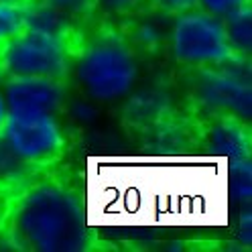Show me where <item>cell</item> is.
Here are the masks:
<instances>
[{
    "instance_id": "3",
    "label": "cell",
    "mask_w": 252,
    "mask_h": 252,
    "mask_svg": "<svg viewBox=\"0 0 252 252\" xmlns=\"http://www.w3.org/2000/svg\"><path fill=\"white\" fill-rule=\"evenodd\" d=\"M71 73L90 100L118 102L136 88L138 53L122 31L100 27L77 39Z\"/></svg>"
},
{
    "instance_id": "21",
    "label": "cell",
    "mask_w": 252,
    "mask_h": 252,
    "mask_svg": "<svg viewBox=\"0 0 252 252\" xmlns=\"http://www.w3.org/2000/svg\"><path fill=\"white\" fill-rule=\"evenodd\" d=\"M71 116L82 124H90L92 120H96V108H94L88 100L75 102V104H71Z\"/></svg>"
},
{
    "instance_id": "6",
    "label": "cell",
    "mask_w": 252,
    "mask_h": 252,
    "mask_svg": "<svg viewBox=\"0 0 252 252\" xmlns=\"http://www.w3.org/2000/svg\"><path fill=\"white\" fill-rule=\"evenodd\" d=\"M75 43L23 29L19 35L0 45L6 77H51L67 82L71 75Z\"/></svg>"
},
{
    "instance_id": "20",
    "label": "cell",
    "mask_w": 252,
    "mask_h": 252,
    "mask_svg": "<svg viewBox=\"0 0 252 252\" xmlns=\"http://www.w3.org/2000/svg\"><path fill=\"white\" fill-rule=\"evenodd\" d=\"M147 4H151L153 10L163 14V17H175L179 12L195 8L197 0H147Z\"/></svg>"
},
{
    "instance_id": "16",
    "label": "cell",
    "mask_w": 252,
    "mask_h": 252,
    "mask_svg": "<svg viewBox=\"0 0 252 252\" xmlns=\"http://www.w3.org/2000/svg\"><path fill=\"white\" fill-rule=\"evenodd\" d=\"M51 2L67 14V17L80 27L82 23L92 21L98 10V0H51Z\"/></svg>"
},
{
    "instance_id": "8",
    "label": "cell",
    "mask_w": 252,
    "mask_h": 252,
    "mask_svg": "<svg viewBox=\"0 0 252 252\" xmlns=\"http://www.w3.org/2000/svg\"><path fill=\"white\" fill-rule=\"evenodd\" d=\"M10 110L57 112L67 102V82L51 77H6L0 86Z\"/></svg>"
},
{
    "instance_id": "17",
    "label": "cell",
    "mask_w": 252,
    "mask_h": 252,
    "mask_svg": "<svg viewBox=\"0 0 252 252\" xmlns=\"http://www.w3.org/2000/svg\"><path fill=\"white\" fill-rule=\"evenodd\" d=\"M232 230L236 236V242L242 248H250V244H252V210H250V206L236 208Z\"/></svg>"
},
{
    "instance_id": "7",
    "label": "cell",
    "mask_w": 252,
    "mask_h": 252,
    "mask_svg": "<svg viewBox=\"0 0 252 252\" xmlns=\"http://www.w3.org/2000/svg\"><path fill=\"white\" fill-rule=\"evenodd\" d=\"M191 94L195 104L210 116L232 114L250 120L252 82L248 57H236L220 65L193 69Z\"/></svg>"
},
{
    "instance_id": "13",
    "label": "cell",
    "mask_w": 252,
    "mask_h": 252,
    "mask_svg": "<svg viewBox=\"0 0 252 252\" xmlns=\"http://www.w3.org/2000/svg\"><path fill=\"white\" fill-rule=\"evenodd\" d=\"M222 21L226 25L232 47L240 55L250 57V51H252V6L246 4L236 12L228 14Z\"/></svg>"
},
{
    "instance_id": "10",
    "label": "cell",
    "mask_w": 252,
    "mask_h": 252,
    "mask_svg": "<svg viewBox=\"0 0 252 252\" xmlns=\"http://www.w3.org/2000/svg\"><path fill=\"white\" fill-rule=\"evenodd\" d=\"M25 29H35L71 43H77V39H80L77 25L63 10H59L51 0H29V2H25Z\"/></svg>"
},
{
    "instance_id": "22",
    "label": "cell",
    "mask_w": 252,
    "mask_h": 252,
    "mask_svg": "<svg viewBox=\"0 0 252 252\" xmlns=\"http://www.w3.org/2000/svg\"><path fill=\"white\" fill-rule=\"evenodd\" d=\"M10 195H12V189L0 185V228L4 226V220H6V214H8Z\"/></svg>"
},
{
    "instance_id": "23",
    "label": "cell",
    "mask_w": 252,
    "mask_h": 252,
    "mask_svg": "<svg viewBox=\"0 0 252 252\" xmlns=\"http://www.w3.org/2000/svg\"><path fill=\"white\" fill-rule=\"evenodd\" d=\"M8 112H10L8 102H6V98H4L2 90H0V132H2V126H4V122H6V116H8Z\"/></svg>"
},
{
    "instance_id": "15",
    "label": "cell",
    "mask_w": 252,
    "mask_h": 252,
    "mask_svg": "<svg viewBox=\"0 0 252 252\" xmlns=\"http://www.w3.org/2000/svg\"><path fill=\"white\" fill-rule=\"evenodd\" d=\"M25 29V4L0 0V45L19 35Z\"/></svg>"
},
{
    "instance_id": "19",
    "label": "cell",
    "mask_w": 252,
    "mask_h": 252,
    "mask_svg": "<svg viewBox=\"0 0 252 252\" xmlns=\"http://www.w3.org/2000/svg\"><path fill=\"white\" fill-rule=\"evenodd\" d=\"M147 4V0H98V10H106L114 17H130Z\"/></svg>"
},
{
    "instance_id": "25",
    "label": "cell",
    "mask_w": 252,
    "mask_h": 252,
    "mask_svg": "<svg viewBox=\"0 0 252 252\" xmlns=\"http://www.w3.org/2000/svg\"><path fill=\"white\" fill-rule=\"evenodd\" d=\"M12 2H23L25 4V2H29V0H12Z\"/></svg>"
},
{
    "instance_id": "4",
    "label": "cell",
    "mask_w": 252,
    "mask_h": 252,
    "mask_svg": "<svg viewBox=\"0 0 252 252\" xmlns=\"http://www.w3.org/2000/svg\"><path fill=\"white\" fill-rule=\"evenodd\" d=\"M169 19L167 49L179 65L193 71L244 57L232 47L224 21L199 6Z\"/></svg>"
},
{
    "instance_id": "9",
    "label": "cell",
    "mask_w": 252,
    "mask_h": 252,
    "mask_svg": "<svg viewBox=\"0 0 252 252\" xmlns=\"http://www.w3.org/2000/svg\"><path fill=\"white\" fill-rule=\"evenodd\" d=\"M248 120H242L232 114H214L203 130L206 136V151L222 155L230 161L250 159L252 138Z\"/></svg>"
},
{
    "instance_id": "24",
    "label": "cell",
    "mask_w": 252,
    "mask_h": 252,
    "mask_svg": "<svg viewBox=\"0 0 252 252\" xmlns=\"http://www.w3.org/2000/svg\"><path fill=\"white\" fill-rule=\"evenodd\" d=\"M6 80V73H4V65H2V59H0V86H2V82Z\"/></svg>"
},
{
    "instance_id": "11",
    "label": "cell",
    "mask_w": 252,
    "mask_h": 252,
    "mask_svg": "<svg viewBox=\"0 0 252 252\" xmlns=\"http://www.w3.org/2000/svg\"><path fill=\"white\" fill-rule=\"evenodd\" d=\"M122 33L136 53L159 55L163 49H167V27L153 14H140L138 10L126 17V27Z\"/></svg>"
},
{
    "instance_id": "12",
    "label": "cell",
    "mask_w": 252,
    "mask_h": 252,
    "mask_svg": "<svg viewBox=\"0 0 252 252\" xmlns=\"http://www.w3.org/2000/svg\"><path fill=\"white\" fill-rule=\"evenodd\" d=\"M128 102H126V118L143 124V126H159L165 122L169 112V94L151 88L136 94H128Z\"/></svg>"
},
{
    "instance_id": "5",
    "label": "cell",
    "mask_w": 252,
    "mask_h": 252,
    "mask_svg": "<svg viewBox=\"0 0 252 252\" xmlns=\"http://www.w3.org/2000/svg\"><path fill=\"white\" fill-rule=\"evenodd\" d=\"M0 138L31 171L51 167L67 151L65 128L47 110H10Z\"/></svg>"
},
{
    "instance_id": "18",
    "label": "cell",
    "mask_w": 252,
    "mask_h": 252,
    "mask_svg": "<svg viewBox=\"0 0 252 252\" xmlns=\"http://www.w3.org/2000/svg\"><path fill=\"white\" fill-rule=\"evenodd\" d=\"M250 4V0H197V6L218 19H226L228 14Z\"/></svg>"
},
{
    "instance_id": "1",
    "label": "cell",
    "mask_w": 252,
    "mask_h": 252,
    "mask_svg": "<svg viewBox=\"0 0 252 252\" xmlns=\"http://www.w3.org/2000/svg\"><path fill=\"white\" fill-rule=\"evenodd\" d=\"M80 195L84 224L96 228H226V167L201 157H102L88 159Z\"/></svg>"
},
{
    "instance_id": "2",
    "label": "cell",
    "mask_w": 252,
    "mask_h": 252,
    "mask_svg": "<svg viewBox=\"0 0 252 252\" xmlns=\"http://www.w3.org/2000/svg\"><path fill=\"white\" fill-rule=\"evenodd\" d=\"M0 236L33 252H80L92 246L77 191L45 175H31L12 191Z\"/></svg>"
},
{
    "instance_id": "14",
    "label": "cell",
    "mask_w": 252,
    "mask_h": 252,
    "mask_svg": "<svg viewBox=\"0 0 252 252\" xmlns=\"http://www.w3.org/2000/svg\"><path fill=\"white\" fill-rule=\"evenodd\" d=\"M35 171H31L17 155H14L2 138H0V185L8 189H17L21 183H25Z\"/></svg>"
}]
</instances>
